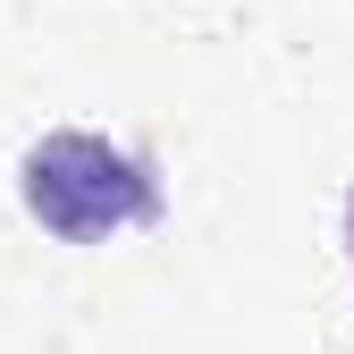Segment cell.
<instances>
[{"instance_id":"1","label":"cell","mask_w":354,"mask_h":354,"mask_svg":"<svg viewBox=\"0 0 354 354\" xmlns=\"http://www.w3.org/2000/svg\"><path fill=\"white\" fill-rule=\"evenodd\" d=\"M17 203L59 245H102L118 228H152L160 219V177L144 152L84 136V127H59V136H42L17 160Z\"/></svg>"},{"instance_id":"2","label":"cell","mask_w":354,"mask_h":354,"mask_svg":"<svg viewBox=\"0 0 354 354\" xmlns=\"http://www.w3.org/2000/svg\"><path fill=\"white\" fill-rule=\"evenodd\" d=\"M346 253H354V194H346Z\"/></svg>"}]
</instances>
